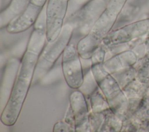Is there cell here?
<instances>
[{"label":"cell","instance_id":"obj_1","mask_svg":"<svg viewBox=\"0 0 149 132\" xmlns=\"http://www.w3.org/2000/svg\"><path fill=\"white\" fill-rule=\"evenodd\" d=\"M47 41L45 18L40 17L33 26L10 94L1 114L3 125L12 126L17 120L34 79L39 56Z\"/></svg>","mask_w":149,"mask_h":132},{"label":"cell","instance_id":"obj_2","mask_svg":"<svg viewBox=\"0 0 149 132\" xmlns=\"http://www.w3.org/2000/svg\"><path fill=\"white\" fill-rule=\"evenodd\" d=\"M126 0H109L89 33L77 44L82 59H90L94 52L101 45L104 37L111 31Z\"/></svg>","mask_w":149,"mask_h":132},{"label":"cell","instance_id":"obj_3","mask_svg":"<svg viewBox=\"0 0 149 132\" xmlns=\"http://www.w3.org/2000/svg\"><path fill=\"white\" fill-rule=\"evenodd\" d=\"M104 62L91 63V69L98 87L105 96L110 109L118 116L123 113L125 98L119 84L103 66Z\"/></svg>","mask_w":149,"mask_h":132},{"label":"cell","instance_id":"obj_4","mask_svg":"<svg viewBox=\"0 0 149 132\" xmlns=\"http://www.w3.org/2000/svg\"><path fill=\"white\" fill-rule=\"evenodd\" d=\"M74 27L70 23L64 24L58 37L53 42L47 41L41 51L35 70L34 79L37 80L47 73L52 68L70 43Z\"/></svg>","mask_w":149,"mask_h":132},{"label":"cell","instance_id":"obj_5","mask_svg":"<svg viewBox=\"0 0 149 132\" xmlns=\"http://www.w3.org/2000/svg\"><path fill=\"white\" fill-rule=\"evenodd\" d=\"M80 58L77 45L69 43L62 54V70L66 84L74 90L79 89L84 81V76Z\"/></svg>","mask_w":149,"mask_h":132},{"label":"cell","instance_id":"obj_6","mask_svg":"<svg viewBox=\"0 0 149 132\" xmlns=\"http://www.w3.org/2000/svg\"><path fill=\"white\" fill-rule=\"evenodd\" d=\"M70 0H48L46 3V37L48 42L54 41L61 34L65 24Z\"/></svg>","mask_w":149,"mask_h":132},{"label":"cell","instance_id":"obj_7","mask_svg":"<svg viewBox=\"0 0 149 132\" xmlns=\"http://www.w3.org/2000/svg\"><path fill=\"white\" fill-rule=\"evenodd\" d=\"M69 106L74 115L76 131H91L86 98L80 90H76L70 94Z\"/></svg>","mask_w":149,"mask_h":132},{"label":"cell","instance_id":"obj_8","mask_svg":"<svg viewBox=\"0 0 149 132\" xmlns=\"http://www.w3.org/2000/svg\"><path fill=\"white\" fill-rule=\"evenodd\" d=\"M109 0H90L80 9L73 14L68 23L83 26L84 24L93 27L94 23L105 8Z\"/></svg>","mask_w":149,"mask_h":132},{"label":"cell","instance_id":"obj_9","mask_svg":"<svg viewBox=\"0 0 149 132\" xmlns=\"http://www.w3.org/2000/svg\"><path fill=\"white\" fill-rule=\"evenodd\" d=\"M43 7L30 2L20 14L7 24L5 27L6 31L10 34H17L26 31L34 26Z\"/></svg>","mask_w":149,"mask_h":132},{"label":"cell","instance_id":"obj_10","mask_svg":"<svg viewBox=\"0 0 149 132\" xmlns=\"http://www.w3.org/2000/svg\"><path fill=\"white\" fill-rule=\"evenodd\" d=\"M31 0H10L9 3L0 13V27H6L15 17L20 14L30 3Z\"/></svg>","mask_w":149,"mask_h":132},{"label":"cell","instance_id":"obj_11","mask_svg":"<svg viewBox=\"0 0 149 132\" xmlns=\"http://www.w3.org/2000/svg\"><path fill=\"white\" fill-rule=\"evenodd\" d=\"M90 101L93 112H102L110 108L105 96L98 87L90 95Z\"/></svg>","mask_w":149,"mask_h":132},{"label":"cell","instance_id":"obj_12","mask_svg":"<svg viewBox=\"0 0 149 132\" xmlns=\"http://www.w3.org/2000/svg\"><path fill=\"white\" fill-rule=\"evenodd\" d=\"M98 87V84L90 69L87 74L84 76V81L79 90L84 94L86 98V97H90Z\"/></svg>","mask_w":149,"mask_h":132},{"label":"cell","instance_id":"obj_13","mask_svg":"<svg viewBox=\"0 0 149 132\" xmlns=\"http://www.w3.org/2000/svg\"><path fill=\"white\" fill-rule=\"evenodd\" d=\"M54 132H74L76 131L75 129L69 124L64 121H59L56 122L53 127Z\"/></svg>","mask_w":149,"mask_h":132},{"label":"cell","instance_id":"obj_14","mask_svg":"<svg viewBox=\"0 0 149 132\" xmlns=\"http://www.w3.org/2000/svg\"><path fill=\"white\" fill-rule=\"evenodd\" d=\"M65 121L75 129L74 117L73 113L72 112V110L70 106H69V107L68 108V110H67V112L66 113V116H65Z\"/></svg>","mask_w":149,"mask_h":132},{"label":"cell","instance_id":"obj_15","mask_svg":"<svg viewBox=\"0 0 149 132\" xmlns=\"http://www.w3.org/2000/svg\"><path fill=\"white\" fill-rule=\"evenodd\" d=\"M48 0H31L30 2L39 6L43 7L47 3Z\"/></svg>","mask_w":149,"mask_h":132}]
</instances>
